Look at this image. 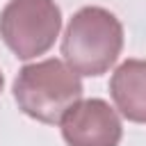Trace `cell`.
<instances>
[{"label":"cell","mask_w":146,"mask_h":146,"mask_svg":"<svg viewBox=\"0 0 146 146\" xmlns=\"http://www.w3.org/2000/svg\"><path fill=\"white\" fill-rule=\"evenodd\" d=\"M123 27L103 7H82L68 23L62 39V55L73 73L100 75L119 57Z\"/></svg>","instance_id":"1"},{"label":"cell","mask_w":146,"mask_h":146,"mask_svg":"<svg viewBox=\"0 0 146 146\" xmlns=\"http://www.w3.org/2000/svg\"><path fill=\"white\" fill-rule=\"evenodd\" d=\"M80 96L82 82L78 73H73L59 59L27 64L21 68L14 82V98L18 107L41 123L62 121Z\"/></svg>","instance_id":"2"},{"label":"cell","mask_w":146,"mask_h":146,"mask_svg":"<svg viewBox=\"0 0 146 146\" xmlns=\"http://www.w3.org/2000/svg\"><path fill=\"white\" fill-rule=\"evenodd\" d=\"M59 27L62 14L55 0H9L0 14V36L21 59L43 55Z\"/></svg>","instance_id":"3"},{"label":"cell","mask_w":146,"mask_h":146,"mask_svg":"<svg viewBox=\"0 0 146 146\" xmlns=\"http://www.w3.org/2000/svg\"><path fill=\"white\" fill-rule=\"evenodd\" d=\"M121 132L116 112L100 98L78 100L62 116V135L68 146H116Z\"/></svg>","instance_id":"4"},{"label":"cell","mask_w":146,"mask_h":146,"mask_svg":"<svg viewBox=\"0 0 146 146\" xmlns=\"http://www.w3.org/2000/svg\"><path fill=\"white\" fill-rule=\"evenodd\" d=\"M110 91L116 110L135 123H146V62H123L110 82Z\"/></svg>","instance_id":"5"},{"label":"cell","mask_w":146,"mask_h":146,"mask_svg":"<svg viewBox=\"0 0 146 146\" xmlns=\"http://www.w3.org/2000/svg\"><path fill=\"white\" fill-rule=\"evenodd\" d=\"M2 82H5V80H2V73H0V91H2Z\"/></svg>","instance_id":"6"}]
</instances>
